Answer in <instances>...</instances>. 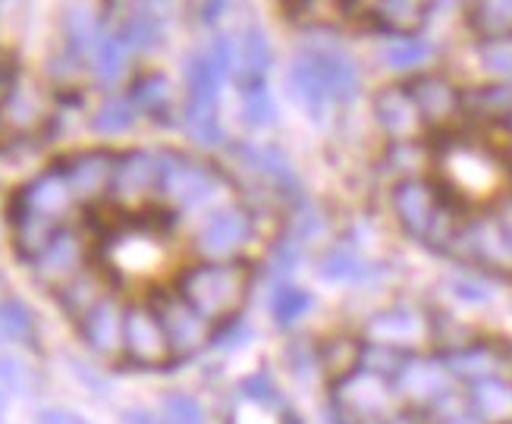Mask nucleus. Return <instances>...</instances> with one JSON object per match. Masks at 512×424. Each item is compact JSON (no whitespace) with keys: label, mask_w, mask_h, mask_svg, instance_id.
<instances>
[{"label":"nucleus","mask_w":512,"mask_h":424,"mask_svg":"<svg viewBox=\"0 0 512 424\" xmlns=\"http://www.w3.org/2000/svg\"><path fill=\"white\" fill-rule=\"evenodd\" d=\"M123 352L136 365L154 368L170 362V343L158 311L148 302H132L126 305V321H123Z\"/></svg>","instance_id":"obj_4"},{"label":"nucleus","mask_w":512,"mask_h":424,"mask_svg":"<svg viewBox=\"0 0 512 424\" xmlns=\"http://www.w3.org/2000/svg\"><path fill=\"white\" fill-rule=\"evenodd\" d=\"M164 418L167 424H205V412L192 396H167Z\"/></svg>","instance_id":"obj_17"},{"label":"nucleus","mask_w":512,"mask_h":424,"mask_svg":"<svg viewBox=\"0 0 512 424\" xmlns=\"http://www.w3.org/2000/svg\"><path fill=\"white\" fill-rule=\"evenodd\" d=\"M396 390L412 403H425L431 409L450 412V374L434 359H418V355H406V362L393 374Z\"/></svg>","instance_id":"obj_6"},{"label":"nucleus","mask_w":512,"mask_h":424,"mask_svg":"<svg viewBox=\"0 0 512 424\" xmlns=\"http://www.w3.org/2000/svg\"><path fill=\"white\" fill-rule=\"evenodd\" d=\"M437 424H484L478 415L472 412H459V409H450V412H443V418Z\"/></svg>","instance_id":"obj_22"},{"label":"nucleus","mask_w":512,"mask_h":424,"mask_svg":"<svg viewBox=\"0 0 512 424\" xmlns=\"http://www.w3.org/2000/svg\"><path fill=\"white\" fill-rule=\"evenodd\" d=\"M371 337L381 346H396V349H409L412 343H418L425 337V324L409 308H393L377 315L371 321Z\"/></svg>","instance_id":"obj_12"},{"label":"nucleus","mask_w":512,"mask_h":424,"mask_svg":"<svg viewBox=\"0 0 512 424\" xmlns=\"http://www.w3.org/2000/svg\"><path fill=\"white\" fill-rule=\"evenodd\" d=\"M308 305H311V299H308V293H302V289H280V293L271 299V311L283 327L299 321L308 311Z\"/></svg>","instance_id":"obj_13"},{"label":"nucleus","mask_w":512,"mask_h":424,"mask_svg":"<svg viewBox=\"0 0 512 424\" xmlns=\"http://www.w3.org/2000/svg\"><path fill=\"white\" fill-rule=\"evenodd\" d=\"M123 321H126V305L114 296H104L79 318V333L95 355L117 359V355H123Z\"/></svg>","instance_id":"obj_7"},{"label":"nucleus","mask_w":512,"mask_h":424,"mask_svg":"<svg viewBox=\"0 0 512 424\" xmlns=\"http://www.w3.org/2000/svg\"><path fill=\"white\" fill-rule=\"evenodd\" d=\"M374 120L387 136V142H403L421 136V117L415 110V101L409 95L406 82L387 85L374 98Z\"/></svg>","instance_id":"obj_8"},{"label":"nucleus","mask_w":512,"mask_h":424,"mask_svg":"<svg viewBox=\"0 0 512 424\" xmlns=\"http://www.w3.org/2000/svg\"><path fill=\"white\" fill-rule=\"evenodd\" d=\"M340 409L343 415L352 421V418H374L387 409V384L384 377H377L371 371H352L340 381Z\"/></svg>","instance_id":"obj_9"},{"label":"nucleus","mask_w":512,"mask_h":424,"mask_svg":"<svg viewBox=\"0 0 512 424\" xmlns=\"http://www.w3.org/2000/svg\"><path fill=\"white\" fill-rule=\"evenodd\" d=\"M0 318H4V333H10L16 340H26L32 333V318L19 302H10L4 311H0Z\"/></svg>","instance_id":"obj_18"},{"label":"nucleus","mask_w":512,"mask_h":424,"mask_svg":"<svg viewBox=\"0 0 512 424\" xmlns=\"http://www.w3.org/2000/svg\"><path fill=\"white\" fill-rule=\"evenodd\" d=\"M38 424H85V421L73 412H63V409H44L38 415Z\"/></svg>","instance_id":"obj_20"},{"label":"nucleus","mask_w":512,"mask_h":424,"mask_svg":"<svg viewBox=\"0 0 512 424\" xmlns=\"http://www.w3.org/2000/svg\"><path fill=\"white\" fill-rule=\"evenodd\" d=\"M154 311H158V318L164 324L173 359H189V355L202 352L214 337V324L198 315L183 296L161 299L158 305H154Z\"/></svg>","instance_id":"obj_5"},{"label":"nucleus","mask_w":512,"mask_h":424,"mask_svg":"<svg viewBox=\"0 0 512 424\" xmlns=\"http://www.w3.org/2000/svg\"><path fill=\"white\" fill-rule=\"evenodd\" d=\"M0 340H4V318H0Z\"/></svg>","instance_id":"obj_24"},{"label":"nucleus","mask_w":512,"mask_h":424,"mask_svg":"<svg viewBox=\"0 0 512 424\" xmlns=\"http://www.w3.org/2000/svg\"><path fill=\"white\" fill-rule=\"evenodd\" d=\"M286 22L321 32H368L418 41L434 19L456 16L487 44L512 41V0H274Z\"/></svg>","instance_id":"obj_1"},{"label":"nucleus","mask_w":512,"mask_h":424,"mask_svg":"<svg viewBox=\"0 0 512 424\" xmlns=\"http://www.w3.org/2000/svg\"><path fill=\"white\" fill-rule=\"evenodd\" d=\"M431 57V48L425 41H393V48L387 51V63L393 70H415L418 63H425Z\"/></svg>","instance_id":"obj_15"},{"label":"nucleus","mask_w":512,"mask_h":424,"mask_svg":"<svg viewBox=\"0 0 512 424\" xmlns=\"http://www.w3.org/2000/svg\"><path fill=\"white\" fill-rule=\"evenodd\" d=\"M472 415L484 424H512V381L503 374L481 377L469 384Z\"/></svg>","instance_id":"obj_11"},{"label":"nucleus","mask_w":512,"mask_h":424,"mask_svg":"<svg viewBox=\"0 0 512 424\" xmlns=\"http://www.w3.org/2000/svg\"><path fill=\"white\" fill-rule=\"evenodd\" d=\"M390 208L399 220L406 236L428 245L431 252H447L450 239L456 236L459 223L453 211L443 205L440 192L425 180V176H406V180H393L390 186Z\"/></svg>","instance_id":"obj_2"},{"label":"nucleus","mask_w":512,"mask_h":424,"mask_svg":"<svg viewBox=\"0 0 512 424\" xmlns=\"http://www.w3.org/2000/svg\"><path fill=\"white\" fill-rule=\"evenodd\" d=\"M252 286V264L249 261H205L195 264L180 280V293L198 315L208 318L214 327L220 321H230L242 299L249 296Z\"/></svg>","instance_id":"obj_3"},{"label":"nucleus","mask_w":512,"mask_h":424,"mask_svg":"<svg viewBox=\"0 0 512 424\" xmlns=\"http://www.w3.org/2000/svg\"><path fill=\"white\" fill-rule=\"evenodd\" d=\"M362 359V349H355V343L349 340H333L324 346V365L330 374H337V377H346L355 371V365H359Z\"/></svg>","instance_id":"obj_14"},{"label":"nucleus","mask_w":512,"mask_h":424,"mask_svg":"<svg viewBox=\"0 0 512 424\" xmlns=\"http://www.w3.org/2000/svg\"><path fill=\"white\" fill-rule=\"evenodd\" d=\"M123 424H167V418H158V415H151L145 409H129L123 415Z\"/></svg>","instance_id":"obj_21"},{"label":"nucleus","mask_w":512,"mask_h":424,"mask_svg":"<svg viewBox=\"0 0 512 424\" xmlns=\"http://www.w3.org/2000/svg\"><path fill=\"white\" fill-rule=\"evenodd\" d=\"M440 365L447 368L450 377H462V381L472 384V381H481V377L503 374L506 359H503L500 349L475 343V346H456V349H450L440 359Z\"/></svg>","instance_id":"obj_10"},{"label":"nucleus","mask_w":512,"mask_h":424,"mask_svg":"<svg viewBox=\"0 0 512 424\" xmlns=\"http://www.w3.org/2000/svg\"><path fill=\"white\" fill-rule=\"evenodd\" d=\"M500 223H503V230L509 233V239H512V198H509V202H503L500 208H497V214H494Z\"/></svg>","instance_id":"obj_23"},{"label":"nucleus","mask_w":512,"mask_h":424,"mask_svg":"<svg viewBox=\"0 0 512 424\" xmlns=\"http://www.w3.org/2000/svg\"><path fill=\"white\" fill-rule=\"evenodd\" d=\"M352 271H355V261L349 258V255H333L327 264H324V274L327 277H352Z\"/></svg>","instance_id":"obj_19"},{"label":"nucleus","mask_w":512,"mask_h":424,"mask_svg":"<svg viewBox=\"0 0 512 424\" xmlns=\"http://www.w3.org/2000/svg\"><path fill=\"white\" fill-rule=\"evenodd\" d=\"M239 393H246V396L252 399V403H258V406H267V409H283V393L277 390V384H274L267 374H255V377H249V381L239 387Z\"/></svg>","instance_id":"obj_16"}]
</instances>
